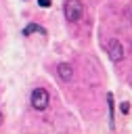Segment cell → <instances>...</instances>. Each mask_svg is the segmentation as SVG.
I'll return each instance as SVG.
<instances>
[{
	"mask_svg": "<svg viewBox=\"0 0 132 134\" xmlns=\"http://www.w3.org/2000/svg\"><path fill=\"white\" fill-rule=\"evenodd\" d=\"M38 4H40L42 8H48V6H50V0H38Z\"/></svg>",
	"mask_w": 132,
	"mask_h": 134,
	"instance_id": "cell-7",
	"label": "cell"
},
{
	"mask_svg": "<svg viewBox=\"0 0 132 134\" xmlns=\"http://www.w3.org/2000/svg\"><path fill=\"white\" fill-rule=\"evenodd\" d=\"M57 75H59L63 82H69V80L73 77V69H71V65H69V63H61V65L57 67Z\"/></svg>",
	"mask_w": 132,
	"mask_h": 134,
	"instance_id": "cell-4",
	"label": "cell"
},
{
	"mask_svg": "<svg viewBox=\"0 0 132 134\" xmlns=\"http://www.w3.org/2000/svg\"><path fill=\"white\" fill-rule=\"evenodd\" d=\"M130 111V103H122V113H128Z\"/></svg>",
	"mask_w": 132,
	"mask_h": 134,
	"instance_id": "cell-8",
	"label": "cell"
},
{
	"mask_svg": "<svg viewBox=\"0 0 132 134\" xmlns=\"http://www.w3.org/2000/svg\"><path fill=\"white\" fill-rule=\"evenodd\" d=\"M105 48H107V54H109V59H111V61H115V63H117V61H122V59H124V46H122V42H119V40L111 38V40L107 42V46H105Z\"/></svg>",
	"mask_w": 132,
	"mask_h": 134,
	"instance_id": "cell-3",
	"label": "cell"
},
{
	"mask_svg": "<svg viewBox=\"0 0 132 134\" xmlns=\"http://www.w3.org/2000/svg\"><path fill=\"white\" fill-rule=\"evenodd\" d=\"M107 103H109V121H111V130H113V128H115V124H113V121H115V115H113L115 105H113V94H111V92L107 94Z\"/></svg>",
	"mask_w": 132,
	"mask_h": 134,
	"instance_id": "cell-6",
	"label": "cell"
},
{
	"mask_svg": "<svg viewBox=\"0 0 132 134\" xmlns=\"http://www.w3.org/2000/svg\"><path fill=\"white\" fill-rule=\"evenodd\" d=\"M29 103H31V107L36 111H44L48 107V103H50V96H48V92L44 88H34L31 94H29Z\"/></svg>",
	"mask_w": 132,
	"mask_h": 134,
	"instance_id": "cell-2",
	"label": "cell"
},
{
	"mask_svg": "<svg viewBox=\"0 0 132 134\" xmlns=\"http://www.w3.org/2000/svg\"><path fill=\"white\" fill-rule=\"evenodd\" d=\"M130 21H132V8H130Z\"/></svg>",
	"mask_w": 132,
	"mask_h": 134,
	"instance_id": "cell-9",
	"label": "cell"
},
{
	"mask_svg": "<svg viewBox=\"0 0 132 134\" xmlns=\"http://www.w3.org/2000/svg\"><path fill=\"white\" fill-rule=\"evenodd\" d=\"M0 121H2V113H0Z\"/></svg>",
	"mask_w": 132,
	"mask_h": 134,
	"instance_id": "cell-10",
	"label": "cell"
},
{
	"mask_svg": "<svg viewBox=\"0 0 132 134\" xmlns=\"http://www.w3.org/2000/svg\"><path fill=\"white\" fill-rule=\"evenodd\" d=\"M29 34H42V36H46V29L40 27V25H36V23H29V25L23 29V36H29Z\"/></svg>",
	"mask_w": 132,
	"mask_h": 134,
	"instance_id": "cell-5",
	"label": "cell"
},
{
	"mask_svg": "<svg viewBox=\"0 0 132 134\" xmlns=\"http://www.w3.org/2000/svg\"><path fill=\"white\" fill-rule=\"evenodd\" d=\"M63 13H65V19L71 21V23H78L84 15V4L82 0H65L63 4Z\"/></svg>",
	"mask_w": 132,
	"mask_h": 134,
	"instance_id": "cell-1",
	"label": "cell"
}]
</instances>
